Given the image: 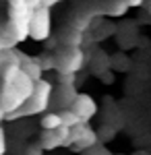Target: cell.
<instances>
[{"label":"cell","instance_id":"cell-2","mask_svg":"<svg viewBox=\"0 0 151 155\" xmlns=\"http://www.w3.org/2000/svg\"><path fill=\"white\" fill-rule=\"evenodd\" d=\"M50 35V11L46 6H39L31 11L29 15V23H27V37L33 39H46Z\"/></svg>","mask_w":151,"mask_h":155},{"label":"cell","instance_id":"cell-11","mask_svg":"<svg viewBox=\"0 0 151 155\" xmlns=\"http://www.w3.org/2000/svg\"><path fill=\"white\" fill-rule=\"evenodd\" d=\"M128 11V6H126V2H124V0H120V2H114V4H112V6H110V8H108V12H110V15H112V17H118V15H124V12Z\"/></svg>","mask_w":151,"mask_h":155},{"label":"cell","instance_id":"cell-10","mask_svg":"<svg viewBox=\"0 0 151 155\" xmlns=\"http://www.w3.org/2000/svg\"><path fill=\"white\" fill-rule=\"evenodd\" d=\"M110 66H112V68H118V71H126L128 66H130V62H128L126 56L120 54V56H114V58L110 60Z\"/></svg>","mask_w":151,"mask_h":155},{"label":"cell","instance_id":"cell-14","mask_svg":"<svg viewBox=\"0 0 151 155\" xmlns=\"http://www.w3.org/2000/svg\"><path fill=\"white\" fill-rule=\"evenodd\" d=\"M6 151V137H4V130L0 128V155H4Z\"/></svg>","mask_w":151,"mask_h":155},{"label":"cell","instance_id":"cell-16","mask_svg":"<svg viewBox=\"0 0 151 155\" xmlns=\"http://www.w3.org/2000/svg\"><path fill=\"white\" fill-rule=\"evenodd\" d=\"M60 0H42V6H46V8H50V6H54V4H58Z\"/></svg>","mask_w":151,"mask_h":155},{"label":"cell","instance_id":"cell-13","mask_svg":"<svg viewBox=\"0 0 151 155\" xmlns=\"http://www.w3.org/2000/svg\"><path fill=\"white\" fill-rule=\"evenodd\" d=\"M87 155H110L106 151L104 147H97V145H93L91 149H87Z\"/></svg>","mask_w":151,"mask_h":155},{"label":"cell","instance_id":"cell-12","mask_svg":"<svg viewBox=\"0 0 151 155\" xmlns=\"http://www.w3.org/2000/svg\"><path fill=\"white\" fill-rule=\"evenodd\" d=\"M23 6L27 8V11H35V8H39V6H42V0H25Z\"/></svg>","mask_w":151,"mask_h":155},{"label":"cell","instance_id":"cell-8","mask_svg":"<svg viewBox=\"0 0 151 155\" xmlns=\"http://www.w3.org/2000/svg\"><path fill=\"white\" fill-rule=\"evenodd\" d=\"M58 116H60V122H62V126H69V128L81 122V120L77 118V114H75L72 110H69V107H64L62 112H58Z\"/></svg>","mask_w":151,"mask_h":155},{"label":"cell","instance_id":"cell-7","mask_svg":"<svg viewBox=\"0 0 151 155\" xmlns=\"http://www.w3.org/2000/svg\"><path fill=\"white\" fill-rule=\"evenodd\" d=\"M19 68L31 79V81H39L42 79V74H44V71H42V66H39V62L37 60H31V58H25L21 64H19Z\"/></svg>","mask_w":151,"mask_h":155},{"label":"cell","instance_id":"cell-6","mask_svg":"<svg viewBox=\"0 0 151 155\" xmlns=\"http://www.w3.org/2000/svg\"><path fill=\"white\" fill-rule=\"evenodd\" d=\"M54 95H56V104H58L60 107H70L72 99L77 97V91H75L72 85H60L58 93H54Z\"/></svg>","mask_w":151,"mask_h":155},{"label":"cell","instance_id":"cell-17","mask_svg":"<svg viewBox=\"0 0 151 155\" xmlns=\"http://www.w3.org/2000/svg\"><path fill=\"white\" fill-rule=\"evenodd\" d=\"M102 77H104V83H112V81H114V79H112V72H104Z\"/></svg>","mask_w":151,"mask_h":155},{"label":"cell","instance_id":"cell-9","mask_svg":"<svg viewBox=\"0 0 151 155\" xmlns=\"http://www.w3.org/2000/svg\"><path fill=\"white\" fill-rule=\"evenodd\" d=\"M60 124V116L58 114H46L44 120H42V126H44V130H52V128H58Z\"/></svg>","mask_w":151,"mask_h":155},{"label":"cell","instance_id":"cell-19","mask_svg":"<svg viewBox=\"0 0 151 155\" xmlns=\"http://www.w3.org/2000/svg\"><path fill=\"white\" fill-rule=\"evenodd\" d=\"M4 118V110H2V107H0V120Z\"/></svg>","mask_w":151,"mask_h":155},{"label":"cell","instance_id":"cell-18","mask_svg":"<svg viewBox=\"0 0 151 155\" xmlns=\"http://www.w3.org/2000/svg\"><path fill=\"white\" fill-rule=\"evenodd\" d=\"M25 0H11V6H21Z\"/></svg>","mask_w":151,"mask_h":155},{"label":"cell","instance_id":"cell-5","mask_svg":"<svg viewBox=\"0 0 151 155\" xmlns=\"http://www.w3.org/2000/svg\"><path fill=\"white\" fill-rule=\"evenodd\" d=\"M93 145H97V134H95V130H91V128H85V130L81 132V137L70 145V147H72L75 151H87V149H91Z\"/></svg>","mask_w":151,"mask_h":155},{"label":"cell","instance_id":"cell-15","mask_svg":"<svg viewBox=\"0 0 151 155\" xmlns=\"http://www.w3.org/2000/svg\"><path fill=\"white\" fill-rule=\"evenodd\" d=\"M124 2H126L128 8H133V6H141V4H143V0H124Z\"/></svg>","mask_w":151,"mask_h":155},{"label":"cell","instance_id":"cell-20","mask_svg":"<svg viewBox=\"0 0 151 155\" xmlns=\"http://www.w3.org/2000/svg\"><path fill=\"white\" fill-rule=\"evenodd\" d=\"M0 64H2V54H0Z\"/></svg>","mask_w":151,"mask_h":155},{"label":"cell","instance_id":"cell-4","mask_svg":"<svg viewBox=\"0 0 151 155\" xmlns=\"http://www.w3.org/2000/svg\"><path fill=\"white\" fill-rule=\"evenodd\" d=\"M70 110L77 114V118L81 120V122H89L95 116L97 106H95V101L89 95H77L72 99V104H70Z\"/></svg>","mask_w":151,"mask_h":155},{"label":"cell","instance_id":"cell-3","mask_svg":"<svg viewBox=\"0 0 151 155\" xmlns=\"http://www.w3.org/2000/svg\"><path fill=\"white\" fill-rule=\"evenodd\" d=\"M39 147L42 149H56V147H69V126H62L58 128H52V130H44L39 137Z\"/></svg>","mask_w":151,"mask_h":155},{"label":"cell","instance_id":"cell-1","mask_svg":"<svg viewBox=\"0 0 151 155\" xmlns=\"http://www.w3.org/2000/svg\"><path fill=\"white\" fill-rule=\"evenodd\" d=\"M50 99H52V85L48 83V81H44V79H39V81L33 83V91H31V95L27 97V101H25L19 110H15L11 114H6V116H8V118H19V116L39 114V112L48 110Z\"/></svg>","mask_w":151,"mask_h":155}]
</instances>
